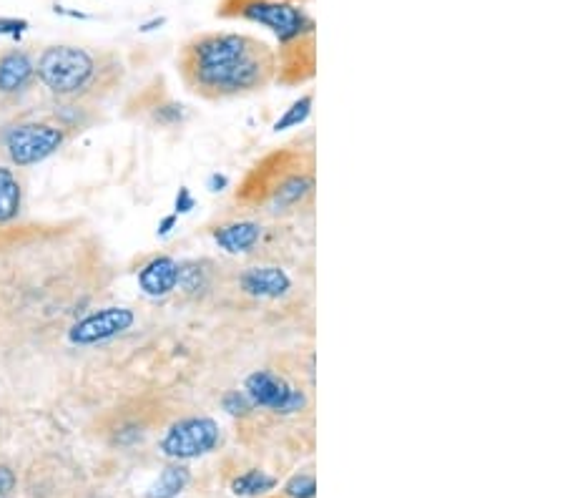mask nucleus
Instances as JSON below:
<instances>
[{"instance_id": "obj_1", "label": "nucleus", "mask_w": 565, "mask_h": 498, "mask_svg": "<svg viewBox=\"0 0 565 498\" xmlns=\"http://www.w3.org/2000/svg\"><path fill=\"white\" fill-rule=\"evenodd\" d=\"M179 73L204 99H232L267 89L277 78V53L247 33H199L181 48Z\"/></svg>"}, {"instance_id": "obj_2", "label": "nucleus", "mask_w": 565, "mask_h": 498, "mask_svg": "<svg viewBox=\"0 0 565 498\" xmlns=\"http://www.w3.org/2000/svg\"><path fill=\"white\" fill-rule=\"evenodd\" d=\"M101 63L91 51L78 46H48L36 61V78L58 99H78L98 83Z\"/></svg>"}, {"instance_id": "obj_3", "label": "nucleus", "mask_w": 565, "mask_h": 498, "mask_svg": "<svg viewBox=\"0 0 565 498\" xmlns=\"http://www.w3.org/2000/svg\"><path fill=\"white\" fill-rule=\"evenodd\" d=\"M216 13L267 28L282 46L314 36L312 16L299 0H221Z\"/></svg>"}, {"instance_id": "obj_4", "label": "nucleus", "mask_w": 565, "mask_h": 498, "mask_svg": "<svg viewBox=\"0 0 565 498\" xmlns=\"http://www.w3.org/2000/svg\"><path fill=\"white\" fill-rule=\"evenodd\" d=\"M68 139V131L58 124H46V121H26L16 124L3 136V146L13 166H33L46 161L48 156L56 154Z\"/></svg>"}, {"instance_id": "obj_5", "label": "nucleus", "mask_w": 565, "mask_h": 498, "mask_svg": "<svg viewBox=\"0 0 565 498\" xmlns=\"http://www.w3.org/2000/svg\"><path fill=\"white\" fill-rule=\"evenodd\" d=\"M221 443V428L214 418L206 415H191L181 418L169 431L164 433L159 443V451L171 461H194V458L209 456Z\"/></svg>"}, {"instance_id": "obj_6", "label": "nucleus", "mask_w": 565, "mask_h": 498, "mask_svg": "<svg viewBox=\"0 0 565 498\" xmlns=\"http://www.w3.org/2000/svg\"><path fill=\"white\" fill-rule=\"evenodd\" d=\"M244 393L254 403V408L272 410L277 415H294L307 408V395L302 388L289 383L282 375L272 370H254L244 380Z\"/></svg>"}, {"instance_id": "obj_7", "label": "nucleus", "mask_w": 565, "mask_h": 498, "mask_svg": "<svg viewBox=\"0 0 565 498\" xmlns=\"http://www.w3.org/2000/svg\"><path fill=\"white\" fill-rule=\"evenodd\" d=\"M134 322L136 312L129 310V307H101V310L88 312L86 317H81V320L68 330V343L78 345V348H91V345L108 343V340L129 332L131 327H134Z\"/></svg>"}, {"instance_id": "obj_8", "label": "nucleus", "mask_w": 565, "mask_h": 498, "mask_svg": "<svg viewBox=\"0 0 565 498\" xmlns=\"http://www.w3.org/2000/svg\"><path fill=\"white\" fill-rule=\"evenodd\" d=\"M36 81V61L21 48L0 53V99L16 101Z\"/></svg>"}, {"instance_id": "obj_9", "label": "nucleus", "mask_w": 565, "mask_h": 498, "mask_svg": "<svg viewBox=\"0 0 565 498\" xmlns=\"http://www.w3.org/2000/svg\"><path fill=\"white\" fill-rule=\"evenodd\" d=\"M239 287L247 292L249 297L257 300H279L292 290V277L274 265L249 267L242 277H239Z\"/></svg>"}, {"instance_id": "obj_10", "label": "nucleus", "mask_w": 565, "mask_h": 498, "mask_svg": "<svg viewBox=\"0 0 565 498\" xmlns=\"http://www.w3.org/2000/svg\"><path fill=\"white\" fill-rule=\"evenodd\" d=\"M179 270L181 265L169 255H159L146 262L139 272V287L146 297H169L179 287Z\"/></svg>"}, {"instance_id": "obj_11", "label": "nucleus", "mask_w": 565, "mask_h": 498, "mask_svg": "<svg viewBox=\"0 0 565 498\" xmlns=\"http://www.w3.org/2000/svg\"><path fill=\"white\" fill-rule=\"evenodd\" d=\"M262 224L252 222V219H239V222H229L216 227L214 242L219 244V249L229 252V255H247L262 239Z\"/></svg>"}, {"instance_id": "obj_12", "label": "nucleus", "mask_w": 565, "mask_h": 498, "mask_svg": "<svg viewBox=\"0 0 565 498\" xmlns=\"http://www.w3.org/2000/svg\"><path fill=\"white\" fill-rule=\"evenodd\" d=\"M314 189V182L312 177H307V174H289V177H284L282 182L274 187L272 192V204L274 209H292L297 207V204H302L304 199L312 194Z\"/></svg>"}, {"instance_id": "obj_13", "label": "nucleus", "mask_w": 565, "mask_h": 498, "mask_svg": "<svg viewBox=\"0 0 565 498\" xmlns=\"http://www.w3.org/2000/svg\"><path fill=\"white\" fill-rule=\"evenodd\" d=\"M189 481L191 471L184 463L176 461L159 473V478L146 491V498H179L186 491V486H189Z\"/></svg>"}, {"instance_id": "obj_14", "label": "nucleus", "mask_w": 565, "mask_h": 498, "mask_svg": "<svg viewBox=\"0 0 565 498\" xmlns=\"http://www.w3.org/2000/svg\"><path fill=\"white\" fill-rule=\"evenodd\" d=\"M23 187L11 166H0V224H8L21 214Z\"/></svg>"}, {"instance_id": "obj_15", "label": "nucleus", "mask_w": 565, "mask_h": 498, "mask_svg": "<svg viewBox=\"0 0 565 498\" xmlns=\"http://www.w3.org/2000/svg\"><path fill=\"white\" fill-rule=\"evenodd\" d=\"M272 488H277V478L269 476L267 471H259V468H249L232 481L234 496H264Z\"/></svg>"}, {"instance_id": "obj_16", "label": "nucleus", "mask_w": 565, "mask_h": 498, "mask_svg": "<svg viewBox=\"0 0 565 498\" xmlns=\"http://www.w3.org/2000/svg\"><path fill=\"white\" fill-rule=\"evenodd\" d=\"M309 114H312V94H304L302 99H297L287 111H284L282 119H277L274 131L297 129V126H302L304 121L309 119Z\"/></svg>"}, {"instance_id": "obj_17", "label": "nucleus", "mask_w": 565, "mask_h": 498, "mask_svg": "<svg viewBox=\"0 0 565 498\" xmlns=\"http://www.w3.org/2000/svg\"><path fill=\"white\" fill-rule=\"evenodd\" d=\"M284 496L289 498H314L317 496V478L312 473H299L284 483Z\"/></svg>"}, {"instance_id": "obj_18", "label": "nucleus", "mask_w": 565, "mask_h": 498, "mask_svg": "<svg viewBox=\"0 0 565 498\" xmlns=\"http://www.w3.org/2000/svg\"><path fill=\"white\" fill-rule=\"evenodd\" d=\"M221 408L229 415H234V418H247V415H252V410H257L244 390H229V393L221 398Z\"/></svg>"}, {"instance_id": "obj_19", "label": "nucleus", "mask_w": 565, "mask_h": 498, "mask_svg": "<svg viewBox=\"0 0 565 498\" xmlns=\"http://www.w3.org/2000/svg\"><path fill=\"white\" fill-rule=\"evenodd\" d=\"M179 287L186 292H199L206 287V277L201 265L196 262H189V265H181L179 270Z\"/></svg>"}, {"instance_id": "obj_20", "label": "nucleus", "mask_w": 565, "mask_h": 498, "mask_svg": "<svg viewBox=\"0 0 565 498\" xmlns=\"http://www.w3.org/2000/svg\"><path fill=\"white\" fill-rule=\"evenodd\" d=\"M156 114H154V119L159 121V124H164V126H174V124H181L184 121V106L181 104H174V101H169V104H164V106H156Z\"/></svg>"}, {"instance_id": "obj_21", "label": "nucleus", "mask_w": 565, "mask_h": 498, "mask_svg": "<svg viewBox=\"0 0 565 498\" xmlns=\"http://www.w3.org/2000/svg\"><path fill=\"white\" fill-rule=\"evenodd\" d=\"M194 207H196V199H194V194H191V189L181 187L179 194H176L174 214H189Z\"/></svg>"}, {"instance_id": "obj_22", "label": "nucleus", "mask_w": 565, "mask_h": 498, "mask_svg": "<svg viewBox=\"0 0 565 498\" xmlns=\"http://www.w3.org/2000/svg\"><path fill=\"white\" fill-rule=\"evenodd\" d=\"M28 28L26 21H18V18H0V33L3 36L18 38Z\"/></svg>"}, {"instance_id": "obj_23", "label": "nucleus", "mask_w": 565, "mask_h": 498, "mask_svg": "<svg viewBox=\"0 0 565 498\" xmlns=\"http://www.w3.org/2000/svg\"><path fill=\"white\" fill-rule=\"evenodd\" d=\"M18 478L16 473H13L11 466H0V496H6V493H11L13 488H16Z\"/></svg>"}, {"instance_id": "obj_24", "label": "nucleus", "mask_w": 565, "mask_h": 498, "mask_svg": "<svg viewBox=\"0 0 565 498\" xmlns=\"http://www.w3.org/2000/svg\"><path fill=\"white\" fill-rule=\"evenodd\" d=\"M176 222H179V214H169V217L161 219V224H159V229H156V234H159V237H166V234H171V229L176 227Z\"/></svg>"}, {"instance_id": "obj_25", "label": "nucleus", "mask_w": 565, "mask_h": 498, "mask_svg": "<svg viewBox=\"0 0 565 498\" xmlns=\"http://www.w3.org/2000/svg\"><path fill=\"white\" fill-rule=\"evenodd\" d=\"M229 184V179L224 174H211L209 177V189L211 192H224V187Z\"/></svg>"}]
</instances>
